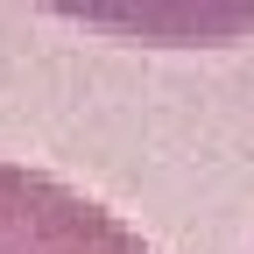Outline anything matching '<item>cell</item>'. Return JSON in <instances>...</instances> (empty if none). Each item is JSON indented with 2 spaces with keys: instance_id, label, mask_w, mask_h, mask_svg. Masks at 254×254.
I'll use <instances>...</instances> for the list:
<instances>
[{
  "instance_id": "cell-1",
  "label": "cell",
  "mask_w": 254,
  "mask_h": 254,
  "mask_svg": "<svg viewBox=\"0 0 254 254\" xmlns=\"http://www.w3.org/2000/svg\"><path fill=\"white\" fill-rule=\"evenodd\" d=\"M0 254H155L78 184L0 155Z\"/></svg>"
}]
</instances>
